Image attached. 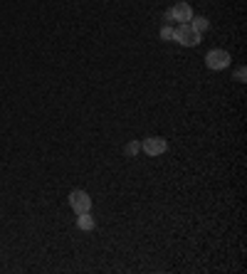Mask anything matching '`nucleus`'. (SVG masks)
<instances>
[{"mask_svg": "<svg viewBox=\"0 0 247 274\" xmlns=\"http://www.w3.org/2000/svg\"><path fill=\"white\" fill-rule=\"evenodd\" d=\"M230 62H232V57H230V52L227 50H210L208 55H205V64H208V69H227L230 67Z\"/></svg>", "mask_w": 247, "mask_h": 274, "instance_id": "nucleus-1", "label": "nucleus"}, {"mask_svg": "<svg viewBox=\"0 0 247 274\" xmlns=\"http://www.w3.org/2000/svg\"><path fill=\"white\" fill-rule=\"evenodd\" d=\"M69 205H72V210L77 215L89 213V210H92V198H89L87 190H72V193H69Z\"/></svg>", "mask_w": 247, "mask_h": 274, "instance_id": "nucleus-2", "label": "nucleus"}, {"mask_svg": "<svg viewBox=\"0 0 247 274\" xmlns=\"http://www.w3.org/2000/svg\"><path fill=\"white\" fill-rule=\"evenodd\" d=\"M200 37H203V35H200L198 30H193L188 23H185V25H181V28L176 30V40H178L183 47H195V45H200V42H203Z\"/></svg>", "mask_w": 247, "mask_h": 274, "instance_id": "nucleus-3", "label": "nucleus"}, {"mask_svg": "<svg viewBox=\"0 0 247 274\" xmlns=\"http://www.w3.org/2000/svg\"><path fill=\"white\" fill-rule=\"evenodd\" d=\"M141 149L149 153V156H161V153L168 151V141L161 139V136H149V139H144Z\"/></svg>", "mask_w": 247, "mask_h": 274, "instance_id": "nucleus-4", "label": "nucleus"}, {"mask_svg": "<svg viewBox=\"0 0 247 274\" xmlns=\"http://www.w3.org/2000/svg\"><path fill=\"white\" fill-rule=\"evenodd\" d=\"M168 13H171V18H173L176 23H181V25L190 23V18H193V10H190V5H188V3H176Z\"/></svg>", "mask_w": 247, "mask_h": 274, "instance_id": "nucleus-5", "label": "nucleus"}, {"mask_svg": "<svg viewBox=\"0 0 247 274\" xmlns=\"http://www.w3.org/2000/svg\"><path fill=\"white\" fill-rule=\"evenodd\" d=\"M94 217L89 213H79V217H77V227L79 230H84V232H89V230H94Z\"/></svg>", "mask_w": 247, "mask_h": 274, "instance_id": "nucleus-6", "label": "nucleus"}, {"mask_svg": "<svg viewBox=\"0 0 247 274\" xmlns=\"http://www.w3.org/2000/svg\"><path fill=\"white\" fill-rule=\"evenodd\" d=\"M190 20H193V23H188V25H190L193 30H198L200 35H203V32L208 30V25H210V23H208V20H205L203 15H198V18H190Z\"/></svg>", "mask_w": 247, "mask_h": 274, "instance_id": "nucleus-7", "label": "nucleus"}, {"mask_svg": "<svg viewBox=\"0 0 247 274\" xmlns=\"http://www.w3.org/2000/svg\"><path fill=\"white\" fill-rule=\"evenodd\" d=\"M161 37H163V40H176V30H173L171 25H166V28L161 30Z\"/></svg>", "mask_w": 247, "mask_h": 274, "instance_id": "nucleus-8", "label": "nucleus"}, {"mask_svg": "<svg viewBox=\"0 0 247 274\" xmlns=\"http://www.w3.org/2000/svg\"><path fill=\"white\" fill-rule=\"evenodd\" d=\"M139 149H141V146H139V144L134 141V144H126V149H124V153H126V156H136V153H139Z\"/></svg>", "mask_w": 247, "mask_h": 274, "instance_id": "nucleus-9", "label": "nucleus"}, {"mask_svg": "<svg viewBox=\"0 0 247 274\" xmlns=\"http://www.w3.org/2000/svg\"><path fill=\"white\" fill-rule=\"evenodd\" d=\"M237 79H240V82H245V67H240V69H237Z\"/></svg>", "mask_w": 247, "mask_h": 274, "instance_id": "nucleus-10", "label": "nucleus"}]
</instances>
